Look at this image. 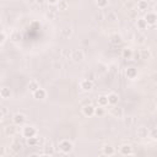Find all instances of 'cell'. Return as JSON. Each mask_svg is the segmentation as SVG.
Here are the masks:
<instances>
[{"mask_svg":"<svg viewBox=\"0 0 157 157\" xmlns=\"http://www.w3.org/2000/svg\"><path fill=\"white\" fill-rule=\"evenodd\" d=\"M59 150L63 153H69L72 150V144L69 141V140H61L59 143Z\"/></svg>","mask_w":157,"mask_h":157,"instance_id":"obj_1","label":"cell"},{"mask_svg":"<svg viewBox=\"0 0 157 157\" xmlns=\"http://www.w3.org/2000/svg\"><path fill=\"white\" fill-rule=\"evenodd\" d=\"M36 134H37V130H36V128L35 127H25L23 128V130H22V135L25 136V137H32V136H36Z\"/></svg>","mask_w":157,"mask_h":157,"instance_id":"obj_2","label":"cell"},{"mask_svg":"<svg viewBox=\"0 0 157 157\" xmlns=\"http://www.w3.org/2000/svg\"><path fill=\"white\" fill-rule=\"evenodd\" d=\"M71 58L74 60H75L76 63H80L85 59V53L81 51V49H76V51H74L72 54H71Z\"/></svg>","mask_w":157,"mask_h":157,"instance_id":"obj_3","label":"cell"},{"mask_svg":"<svg viewBox=\"0 0 157 157\" xmlns=\"http://www.w3.org/2000/svg\"><path fill=\"white\" fill-rule=\"evenodd\" d=\"M107 100H108V104L111 106H117L118 102H119V95L115 93V92H112L107 96Z\"/></svg>","mask_w":157,"mask_h":157,"instance_id":"obj_4","label":"cell"},{"mask_svg":"<svg viewBox=\"0 0 157 157\" xmlns=\"http://www.w3.org/2000/svg\"><path fill=\"white\" fill-rule=\"evenodd\" d=\"M80 87L84 90V91H90V90H92L93 84H92V81H91V80L85 79V80H82V81L80 82Z\"/></svg>","mask_w":157,"mask_h":157,"instance_id":"obj_5","label":"cell"},{"mask_svg":"<svg viewBox=\"0 0 157 157\" xmlns=\"http://www.w3.org/2000/svg\"><path fill=\"white\" fill-rule=\"evenodd\" d=\"M82 113H84L86 117H92V115L95 114V107L88 103V104L84 106V108H82Z\"/></svg>","mask_w":157,"mask_h":157,"instance_id":"obj_6","label":"cell"},{"mask_svg":"<svg viewBox=\"0 0 157 157\" xmlns=\"http://www.w3.org/2000/svg\"><path fill=\"white\" fill-rule=\"evenodd\" d=\"M14 123H15V125H21V124H23L25 122H26V117L22 114V113H17V114H15L14 115Z\"/></svg>","mask_w":157,"mask_h":157,"instance_id":"obj_7","label":"cell"},{"mask_svg":"<svg viewBox=\"0 0 157 157\" xmlns=\"http://www.w3.org/2000/svg\"><path fill=\"white\" fill-rule=\"evenodd\" d=\"M46 95H47L46 91L41 87L33 92V96H35V98H37V100H43V98H46Z\"/></svg>","mask_w":157,"mask_h":157,"instance_id":"obj_8","label":"cell"},{"mask_svg":"<svg viewBox=\"0 0 157 157\" xmlns=\"http://www.w3.org/2000/svg\"><path fill=\"white\" fill-rule=\"evenodd\" d=\"M11 96V91L9 87H3V88H0V97L1 98H10Z\"/></svg>","mask_w":157,"mask_h":157,"instance_id":"obj_9","label":"cell"},{"mask_svg":"<svg viewBox=\"0 0 157 157\" xmlns=\"http://www.w3.org/2000/svg\"><path fill=\"white\" fill-rule=\"evenodd\" d=\"M120 153L122 155H133V147L130 145H123L120 147Z\"/></svg>","mask_w":157,"mask_h":157,"instance_id":"obj_10","label":"cell"},{"mask_svg":"<svg viewBox=\"0 0 157 157\" xmlns=\"http://www.w3.org/2000/svg\"><path fill=\"white\" fill-rule=\"evenodd\" d=\"M145 21L147 25H153L156 22V15L153 12H148L146 15V17H145Z\"/></svg>","mask_w":157,"mask_h":157,"instance_id":"obj_11","label":"cell"},{"mask_svg":"<svg viewBox=\"0 0 157 157\" xmlns=\"http://www.w3.org/2000/svg\"><path fill=\"white\" fill-rule=\"evenodd\" d=\"M21 147H22V144L19 141V140H15V141L12 143V145H11V150H12L15 153H17V152L21 150Z\"/></svg>","mask_w":157,"mask_h":157,"instance_id":"obj_12","label":"cell"},{"mask_svg":"<svg viewBox=\"0 0 157 157\" xmlns=\"http://www.w3.org/2000/svg\"><path fill=\"white\" fill-rule=\"evenodd\" d=\"M56 5H58V10H60V11L68 10V7H69V4L65 1V0H59V3H58Z\"/></svg>","mask_w":157,"mask_h":157,"instance_id":"obj_13","label":"cell"},{"mask_svg":"<svg viewBox=\"0 0 157 157\" xmlns=\"http://www.w3.org/2000/svg\"><path fill=\"white\" fill-rule=\"evenodd\" d=\"M102 148H103V155H108V156L114 155V148L111 145H104Z\"/></svg>","mask_w":157,"mask_h":157,"instance_id":"obj_14","label":"cell"},{"mask_svg":"<svg viewBox=\"0 0 157 157\" xmlns=\"http://www.w3.org/2000/svg\"><path fill=\"white\" fill-rule=\"evenodd\" d=\"M147 135H148L147 128H139V129H137V136H139V137L145 139V137H147Z\"/></svg>","mask_w":157,"mask_h":157,"instance_id":"obj_15","label":"cell"},{"mask_svg":"<svg viewBox=\"0 0 157 157\" xmlns=\"http://www.w3.org/2000/svg\"><path fill=\"white\" fill-rule=\"evenodd\" d=\"M136 75H137V71H136L135 68H129V69L127 70V76H128L129 79H135Z\"/></svg>","mask_w":157,"mask_h":157,"instance_id":"obj_16","label":"cell"},{"mask_svg":"<svg viewBox=\"0 0 157 157\" xmlns=\"http://www.w3.org/2000/svg\"><path fill=\"white\" fill-rule=\"evenodd\" d=\"M147 7H148V5H147V1H145V0H140L137 3V10H140V11H146Z\"/></svg>","mask_w":157,"mask_h":157,"instance_id":"obj_17","label":"cell"},{"mask_svg":"<svg viewBox=\"0 0 157 157\" xmlns=\"http://www.w3.org/2000/svg\"><path fill=\"white\" fill-rule=\"evenodd\" d=\"M28 88H30V91H32V93H33L35 91H37L39 88V84H38L36 80H32L30 82V85H28Z\"/></svg>","mask_w":157,"mask_h":157,"instance_id":"obj_18","label":"cell"},{"mask_svg":"<svg viewBox=\"0 0 157 157\" xmlns=\"http://www.w3.org/2000/svg\"><path fill=\"white\" fill-rule=\"evenodd\" d=\"M5 134L6 135H10V136H14L16 134V128L15 125H9L5 128Z\"/></svg>","mask_w":157,"mask_h":157,"instance_id":"obj_19","label":"cell"},{"mask_svg":"<svg viewBox=\"0 0 157 157\" xmlns=\"http://www.w3.org/2000/svg\"><path fill=\"white\" fill-rule=\"evenodd\" d=\"M97 103H98V106H100V107H106V106H108V100H107L106 96H101L97 100Z\"/></svg>","mask_w":157,"mask_h":157,"instance_id":"obj_20","label":"cell"},{"mask_svg":"<svg viewBox=\"0 0 157 157\" xmlns=\"http://www.w3.org/2000/svg\"><path fill=\"white\" fill-rule=\"evenodd\" d=\"M133 55H134L133 51H131V49H129V48H125L123 51V56L125 58V59H131V58H133Z\"/></svg>","mask_w":157,"mask_h":157,"instance_id":"obj_21","label":"cell"},{"mask_svg":"<svg viewBox=\"0 0 157 157\" xmlns=\"http://www.w3.org/2000/svg\"><path fill=\"white\" fill-rule=\"evenodd\" d=\"M136 25H137V27H139L140 30H145V28L147 27V23H146L145 19H140V20H137Z\"/></svg>","mask_w":157,"mask_h":157,"instance_id":"obj_22","label":"cell"},{"mask_svg":"<svg viewBox=\"0 0 157 157\" xmlns=\"http://www.w3.org/2000/svg\"><path fill=\"white\" fill-rule=\"evenodd\" d=\"M107 20L111 21V22H114L115 20H118V16H117V14H115V12L111 11V12H108V15H107Z\"/></svg>","mask_w":157,"mask_h":157,"instance_id":"obj_23","label":"cell"},{"mask_svg":"<svg viewBox=\"0 0 157 157\" xmlns=\"http://www.w3.org/2000/svg\"><path fill=\"white\" fill-rule=\"evenodd\" d=\"M112 113H113V115H115V117H119V118H122L123 117V109L122 108H113L112 109Z\"/></svg>","mask_w":157,"mask_h":157,"instance_id":"obj_24","label":"cell"},{"mask_svg":"<svg viewBox=\"0 0 157 157\" xmlns=\"http://www.w3.org/2000/svg\"><path fill=\"white\" fill-rule=\"evenodd\" d=\"M111 42H112L113 44H120V43H122V37L118 36V35H114V36L111 38Z\"/></svg>","mask_w":157,"mask_h":157,"instance_id":"obj_25","label":"cell"},{"mask_svg":"<svg viewBox=\"0 0 157 157\" xmlns=\"http://www.w3.org/2000/svg\"><path fill=\"white\" fill-rule=\"evenodd\" d=\"M39 144V140L38 137H35V136H32V137H28V145L30 146H36Z\"/></svg>","mask_w":157,"mask_h":157,"instance_id":"obj_26","label":"cell"},{"mask_svg":"<svg viewBox=\"0 0 157 157\" xmlns=\"http://www.w3.org/2000/svg\"><path fill=\"white\" fill-rule=\"evenodd\" d=\"M44 148H46V152H44V155H53V153H54V150H53V146H52V144H47Z\"/></svg>","mask_w":157,"mask_h":157,"instance_id":"obj_27","label":"cell"},{"mask_svg":"<svg viewBox=\"0 0 157 157\" xmlns=\"http://www.w3.org/2000/svg\"><path fill=\"white\" fill-rule=\"evenodd\" d=\"M107 5H108V0H97V6L101 9H104Z\"/></svg>","mask_w":157,"mask_h":157,"instance_id":"obj_28","label":"cell"},{"mask_svg":"<svg viewBox=\"0 0 157 157\" xmlns=\"http://www.w3.org/2000/svg\"><path fill=\"white\" fill-rule=\"evenodd\" d=\"M95 114H97L98 117H102V115L104 114V109H103V107H100V106H98L97 108H95Z\"/></svg>","mask_w":157,"mask_h":157,"instance_id":"obj_29","label":"cell"},{"mask_svg":"<svg viewBox=\"0 0 157 157\" xmlns=\"http://www.w3.org/2000/svg\"><path fill=\"white\" fill-rule=\"evenodd\" d=\"M71 33H72L71 28H64V30H61V35H63V37H70Z\"/></svg>","mask_w":157,"mask_h":157,"instance_id":"obj_30","label":"cell"},{"mask_svg":"<svg viewBox=\"0 0 157 157\" xmlns=\"http://www.w3.org/2000/svg\"><path fill=\"white\" fill-rule=\"evenodd\" d=\"M47 16L51 20H54L55 17H56V11H54V10H49L48 12H47Z\"/></svg>","mask_w":157,"mask_h":157,"instance_id":"obj_31","label":"cell"},{"mask_svg":"<svg viewBox=\"0 0 157 157\" xmlns=\"http://www.w3.org/2000/svg\"><path fill=\"white\" fill-rule=\"evenodd\" d=\"M150 52L148 51H141V58L143 59H148V58H150Z\"/></svg>","mask_w":157,"mask_h":157,"instance_id":"obj_32","label":"cell"},{"mask_svg":"<svg viewBox=\"0 0 157 157\" xmlns=\"http://www.w3.org/2000/svg\"><path fill=\"white\" fill-rule=\"evenodd\" d=\"M136 42L140 43V44L144 43V42H145V37H144L143 35H137V36H136Z\"/></svg>","mask_w":157,"mask_h":157,"instance_id":"obj_33","label":"cell"},{"mask_svg":"<svg viewBox=\"0 0 157 157\" xmlns=\"http://www.w3.org/2000/svg\"><path fill=\"white\" fill-rule=\"evenodd\" d=\"M47 1L51 4V5H56L58 3H59V0H47Z\"/></svg>","mask_w":157,"mask_h":157,"instance_id":"obj_34","label":"cell"},{"mask_svg":"<svg viewBox=\"0 0 157 157\" xmlns=\"http://www.w3.org/2000/svg\"><path fill=\"white\" fill-rule=\"evenodd\" d=\"M4 41H5V35L4 33H0V44H1Z\"/></svg>","mask_w":157,"mask_h":157,"instance_id":"obj_35","label":"cell"},{"mask_svg":"<svg viewBox=\"0 0 157 157\" xmlns=\"http://www.w3.org/2000/svg\"><path fill=\"white\" fill-rule=\"evenodd\" d=\"M5 155V147H0V156Z\"/></svg>","mask_w":157,"mask_h":157,"instance_id":"obj_36","label":"cell"},{"mask_svg":"<svg viewBox=\"0 0 157 157\" xmlns=\"http://www.w3.org/2000/svg\"><path fill=\"white\" fill-rule=\"evenodd\" d=\"M1 119H3V113L0 112V122H1Z\"/></svg>","mask_w":157,"mask_h":157,"instance_id":"obj_37","label":"cell"}]
</instances>
